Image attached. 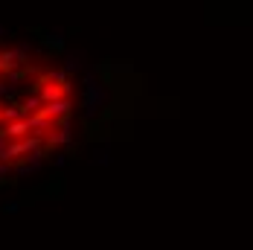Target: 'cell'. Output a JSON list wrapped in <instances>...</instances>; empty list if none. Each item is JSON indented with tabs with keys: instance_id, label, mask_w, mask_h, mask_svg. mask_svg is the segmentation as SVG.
<instances>
[{
	"instance_id": "obj_1",
	"label": "cell",
	"mask_w": 253,
	"mask_h": 250,
	"mask_svg": "<svg viewBox=\"0 0 253 250\" xmlns=\"http://www.w3.org/2000/svg\"><path fill=\"white\" fill-rule=\"evenodd\" d=\"M41 149V137H24V140H12L9 146H0V160H18L21 154H35V151Z\"/></svg>"
},
{
	"instance_id": "obj_6",
	"label": "cell",
	"mask_w": 253,
	"mask_h": 250,
	"mask_svg": "<svg viewBox=\"0 0 253 250\" xmlns=\"http://www.w3.org/2000/svg\"><path fill=\"white\" fill-rule=\"evenodd\" d=\"M67 140H70V131H55V134H47V146H64V143H67Z\"/></svg>"
},
{
	"instance_id": "obj_3",
	"label": "cell",
	"mask_w": 253,
	"mask_h": 250,
	"mask_svg": "<svg viewBox=\"0 0 253 250\" xmlns=\"http://www.w3.org/2000/svg\"><path fill=\"white\" fill-rule=\"evenodd\" d=\"M3 131H6V140H24L29 134V125H26V120H15V123L3 125Z\"/></svg>"
},
{
	"instance_id": "obj_7",
	"label": "cell",
	"mask_w": 253,
	"mask_h": 250,
	"mask_svg": "<svg viewBox=\"0 0 253 250\" xmlns=\"http://www.w3.org/2000/svg\"><path fill=\"white\" fill-rule=\"evenodd\" d=\"M3 120H6V123H15V120H24V117H21L18 105H9V108H3Z\"/></svg>"
},
{
	"instance_id": "obj_4",
	"label": "cell",
	"mask_w": 253,
	"mask_h": 250,
	"mask_svg": "<svg viewBox=\"0 0 253 250\" xmlns=\"http://www.w3.org/2000/svg\"><path fill=\"white\" fill-rule=\"evenodd\" d=\"M18 61H24V52H21V50H9V52H0V70H3V73H12Z\"/></svg>"
},
{
	"instance_id": "obj_8",
	"label": "cell",
	"mask_w": 253,
	"mask_h": 250,
	"mask_svg": "<svg viewBox=\"0 0 253 250\" xmlns=\"http://www.w3.org/2000/svg\"><path fill=\"white\" fill-rule=\"evenodd\" d=\"M0 120H3V108H0Z\"/></svg>"
},
{
	"instance_id": "obj_5",
	"label": "cell",
	"mask_w": 253,
	"mask_h": 250,
	"mask_svg": "<svg viewBox=\"0 0 253 250\" xmlns=\"http://www.w3.org/2000/svg\"><path fill=\"white\" fill-rule=\"evenodd\" d=\"M38 108H41V99H38V96H29L24 105H18V111H21V117H24V120L29 117V114H35Z\"/></svg>"
},
{
	"instance_id": "obj_2",
	"label": "cell",
	"mask_w": 253,
	"mask_h": 250,
	"mask_svg": "<svg viewBox=\"0 0 253 250\" xmlns=\"http://www.w3.org/2000/svg\"><path fill=\"white\" fill-rule=\"evenodd\" d=\"M67 93H70V82H64V84H41L38 87V99L41 105H47V102H55V99H67Z\"/></svg>"
}]
</instances>
